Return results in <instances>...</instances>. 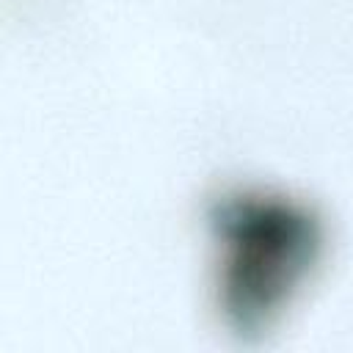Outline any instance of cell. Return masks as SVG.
Here are the masks:
<instances>
[{
	"label": "cell",
	"mask_w": 353,
	"mask_h": 353,
	"mask_svg": "<svg viewBox=\"0 0 353 353\" xmlns=\"http://www.w3.org/2000/svg\"><path fill=\"white\" fill-rule=\"evenodd\" d=\"M210 226L221 248L218 306L237 334H262L312 273L320 221L284 193L234 188L212 199Z\"/></svg>",
	"instance_id": "obj_1"
}]
</instances>
